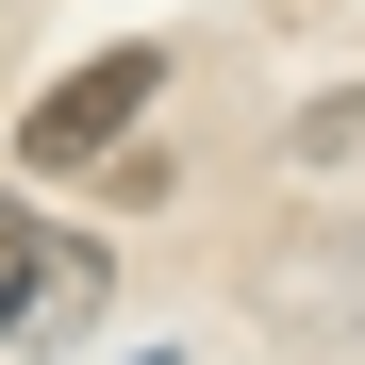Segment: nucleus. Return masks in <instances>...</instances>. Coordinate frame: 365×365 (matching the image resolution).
I'll return each mask as SVG.
<instances>
[{"mask_svg":"<svg viewBox=\"0 0 365 365\" xmlns=\"http://www.w3.org/2000/svg\"><path fill=\"white\" fill-rule=\"evenodd\" d=\"M150 83H166V50H100V67H67V83L17 116V166H34V182H83V166L150 116Z\"/></svg>","mask_w":365,"mask_h":365,"instance_id":"nucleus-1","label":"nucleus"},{"mask_svg":"<svg viewBox=\"0 0 365 365\" xmlns=\"http://www.w3.org/2000/svg\"><path fill=\"white\" fill-rule=\"evenodd\" d=\"M100 282V250H67V232H34L17 200H0V349H34V332H67V299Z\"/></svg>","mask_w":365,"mask_h":365,"instance_id":"nucleus-2","label":"nucleus"}]
</instances>
